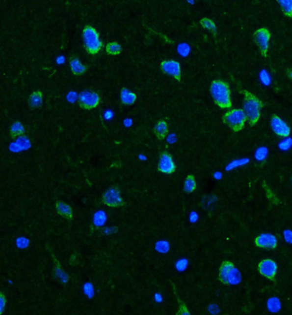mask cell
Segmentation results:
<instances>
[{
    "instance_id": "cell-1",
    "label": "cell",
    "mask_w": 292,
    "mask_h": 315,
    "mask_svg": "<svg viewBox=\"0 0 292 315\" xmlns=\"http://www.w3.org/2000/svg\"><path fill=\"white\" fill-rule=\"evenodd\" d=\"M242 93L243 94L242 110L245 114L246 119L249 122V126H254L258 123L261 119V114H262V108L264 107V103L256 95L252 94L250 91L243 90Z\"/></svg>"
},
{
    "instance_id": "cell-2",
    "label": "cell",
    "mask_w": 292,
    "mask_h": 315,
    "mask_svg": "<svg viewBox=\"0 0 292 315\" xmlns=\"http://www.w3.org/2000/svg\"><path fill=\"white\" fill-rule=\"evenodd\" d=\"M210 94L215 105L219 108H231L232 93L228 83L221 79H215L210 84Z\"/></svg>"
},
{
    "instance_id": "cell-3",
    "label": "cell",
    "mask_w": 292,
    "mask_h": 315,
    "mask_svg": "<svg viewBox=\"0 0 292 315\" xmlns=\"http://www.w3.org/2000/svg\"><path fill=\"white\" fill-rule=\"evenodd\" d=\"M82 39L83 47L87 54L95 56L100 54L103 43L101 40L100 34L95 28L91 25H86L82 30Z\"/></svg>"
},
{
    "instance_id": "cell-4",
    "label": "cell",
    "mask_w": 292,
    "mask_h": 315,
    "mask_svg": "<svg viewBox=\"0 0 292 315\" xmlns=\"http://www.w3.org/2000/svg\"><path fill=\"white\" fill-rule=\"evenodd\" d=\"M218 280L224 285L238 284L242 279L241 274L232 261L222 262L218 268Z\"/></svg>"
},
{
    "instance_id": "cell-5",
    "label": "cell",
    "mask_w": 292,
    "mask_h": 315,
    "mask_svg": "<svg viewBox=\"0 0 292 315\" xmlns=\"http://www.w3.org/2000/svg\"><path fill=\"white\" fill-rule=\"evenodd\" d=\"M222 121L232 131L239 132L245 126L247 119L242 108H233L222 116Z\"/></svg>"
},
{
    "instance_id": "cell-6",
    "label": "cell",
    "mask_w": 292,
    "mask_h": 315,
    "mask_svg": "<svg viewBox=\"0 0 292 315\" xmlns=\"http://www.w3.org/2000/svg\"><path fill=\"white\" fill-rule=\"evenodd\" d=\"M271 35V32L265 27L260 28L254 32V41L258 47L259 52L262 54V57L266 58L268 55L269 42Z\"/></svg>"
},
{
    "instance_id": "cell-7",
    "label": "cell",
    "mask_w": 292,
    "mask_h": 315,
    "mask_svg": "<svg viewBox=\"0 0 292 315\" xmlns=\"http://www.w3.org/2000/svg\"><path fill=\"white\" fill-rule=\"evenodd\" d=\"M101 203L110 208H120L125 204L120 189L115 186L105 191L101 198Z\"/></svg>"
},
{
    "instance_id": "cell-8",
    "label": "cell",
    "mask_w": 292,
    "mask_h": 315,
    "mask_svg": "<svg viewBox=\"0 0 292 315\" xmlns=\"http://www.w3.org/2000/svg\"><path fill=\"white\" fill-rule=\"evenodd\" d=\"M101 97L96 91H85L78 96V104L85 110H92L99 107Z\"/></svg>"
},
{
    "instance_id": "cell-9",
    "label": "cell",
    "mask_w": 292,
    "mask_h": 315,
    "mask_svg": "<svg viewBox=\"0 0 292 315\" xmlns=\"http://www.w3.org/2000/svg\"><path fill=\"white\" fill-rule=\"evenodd\" d=\"M257 271L263 278L274 282L278 273V265L272 258H264L259 262Z\"/></svg>"
},
{
    "instance_id": "cell-10",
    "label": "cell",
    "mask_w": 292,
    "mask_h": 315,
    "mask_svg": "<svg viewBox=\"0 0 292 315\" xmlns=\"http://www.w3.org/2000/svg\"><path fill=\"white\" fill-rule=\"evenodd\" d=\"M254 244L260 249L274 251L278 248L279 242L275 235L270 233H262L254 239Z\"/></svg>"
},
{
    "instance_id": "cell-11",
    "label": "cell",
    "mask_w": 292,
    "mask_h": 315,
    "mask_svg": "<svg viewBox=\"0 0 292 315\" xmlns=\"http://www.w3.org/2000/svg\"><path fill=\"white\" fill-rule=\"evenodd\" d=\"M158 171L164 175H172L177 170L174 160L168 151H162L159 157Z\"/></svg>"
},
{
    "instance_id": "cell-12",
    "label": "cell",
    "mask_w": 292,
    "mask_h": 315,
    "mask_svg": "<svg viewBox=\"0 0 292 315\" xmlns=\"http://www.w3.org/2000/svg\"><path fill=\"white\" fill-rule=\"evenodd\" d=\"M270 126L274 134L280 138H287L292 133V128L277 114H272L270 119Z\"/></svg>"
},
{
    "instance_id": "cell-13",
    "label": "cell",
    "mask_w": 292,
    "mask_h": 315,
    "mask_svg": "<svg viewBox=\"0 0 292 315\" xmlns=\"http://www.w3.org/2000/svg\"><path fill=\"white\" fill-rule=\"evenodd\" d=\"M160 70L163 73L174 78L178 82H181V64L175 60H165L160 63Z\"/></svg>"
},
{
    "instance_id": "cell-14",
    "label": "cell",
    "mask_w": 292,
    "mask_h": 315,
    "mask_svg": "<svg viewBox=\"0 0 292 315\" xmlns=\"http://www.w3.org/2000/svg\"><path fill=\"white\" fill-rule=\"evenodd\" d=\"M69 65L72 74L77 77L81 76L87 72V65L82 64L77 55H71L69 59Z\"/></svg>"
},
{
    "instance_id": "cell-15",
    "label": "cell",
    "mask_w": 292,
    "mask_h": 315,
    "mask_svg": "<svg viewBox=\"0 0 292 315\" xmlns=\"http://www.w3.org/2000/svg\"><path fill=\"white\" fill-rule=\"evenodd\" d=\"M55 206H56V211H57V215H59L60 217L65 218L66 220H69V221L73 219L74 213H73V210L71 208V205H68L66 203L61 201V200H57Z\"/></svg>"
},
{
    "instance_id": "cell-16",
    "label": "cell",
    "mask_w": 292,
    "mask_h": 315,
    "mask_svg": "<svg viewBox=\"0 0 292 315\" xmlns=\"http://www.w3.org/2000/svg\"><path fill=\"white\" fill-rule=\"evenodd\" d=\"M137 100V95L134 92L123 88L120 91V102L124 106H132Z\"/></svg>"
},
{
    "instance_id": "cell-17",
    "label": "cell",
    "mask_w": 292,
    "mask_h": 315,
    "mask_svg": "<svg viewBox=\"0 0 292 315\" xmlns=\"http://www.w3.org/2000/svg\"><path fill=\"white\" fill-rule=\"evenodd\" d=\"M28 106L32 109H37L41 107L43 103V93L41 91H33L31 93L28 100H27Z\"/></svg>"
},
{
    "instance_id": "cell-18",
    "label": "cell",
    "mask_w": 292,
    "mask_h": 315,
    "mask_svg": "<svg viewBox=\"0 0 292 315\" xmlns=\"http://www.w3.org/2000/svg\"><path fill=\"white\" fill-rule=\"evenodd\" d=\"M155 134L159 140H164L168 132H169V126H168L167 122L165 120L159 121L155 126Z\"/></svg>"
},
{
    "instance_id": "cell-19",
    "label": "cell",
    "mask_w": 292,
    "mask_h": 315,
    "mask_svg": "<svg viewBox=\"0 0 292 315\" xmlns=\"http://www.w3.org/2000/svg\"><path fill=\"white\" fill-rule=\"evenodd\" d=\"M25 134H26V129L20 121H15L13 124L10 126V130H9L10 138L14 139Z\"/></svg>"
},
{
    "instance_id": "cell-20",
    "label": "cell",
    "mask_w": 292,
    "mask_h": 315,
    "mask_svg": "<svg viewBox=\"0 0 292 315\" xmlns=\"http://www.w3.org/2000/svg\"><path fill=\"white\" fill-rule=\"evenodd\" d=\"M196 189H197V182L195 180V175H187V177L185 179V183H184V191L187 194H190V193H193Z\"/></svg>"
},
{
    "instance_id": "cell-21",
    "label": "cell",
    "mask_w": 292,
    "mask_h": 315,
    "mask_svg": "<svg viewBox=\"0 0 292 315\" xmlns=\"http://www.w3.org/2000/svg\"><path fill=\"white\" fill-rule=\"evenodd\" d=\"M122 51L121 45L117 41H111L106 46V53L111 56H118L121 54Z\"/></svg>"
},
{
    "instance_id": "cell-22",
    "label": "cell",
    "mask_w": 292,
    "mask_h": 315,
    "mask_svg": "<svg viewBox=\"0 0 292 315\" xmlns=\"http://www.w3.org/2000/svg\"><path fill=\"white\" fill-rule=\"evenodd\" d=\"M53 258L54 264H55V276H56V278H57L62 284L67 283L68 277L67 275H66V273L62 270V267H61L59 262H58L57 258H55L54 254H53Z\"/></svg>"
},
{
    "instance_id": "cell-23",
    "label": "cell",
    "mask_w": 292,
    "mask_h": 315,
    "mask_svg": "<svg viewBox=\"0 0 292 315\" xmlns=\"http://www.w3.org/2000/svg\"><path fill=\"white\" fill-rule=\"evenodd\" d=\"M284 15L287 17H292V0H277Z\"/></svg>"
},
{
    "instance_id": "cell-24",
    "label": "cell",
    "mask_w": 292,
    "mask_h": 315,
    "mask_svg": "<svg viewBox=\"0 0 292 315\" xmlns=\"http://www.w3.org/2000/svg\"><path fill=\"white\" fill-rule=\"evenodd\" d=\"M200 24H201V26L203 29H205V30L209 31V32H211L213 34H216L217 26H216L214 22H213V20H212L211 18L203 17L200 20Z\"/></svg>"
},
{
    "instance_id": "cell-25",
    "label": "cell",
    "mask_w": 292,
    "mask_h": 315,
    "mask_svg": "<svg viewBox=\"0 0 292 315\" xmlns=\"http://www.w3.org/2000/svg\"><path fill=\"white\" fill-rule=\"evenodd\" d=\"M105 221H106V215L104 214V212H102V211L97 212L94 216V224L96 225L97 227H100L101 225L104 224Z\"/></svg>"
},
{
    "instance_id": "cell-26",
    "label": "cell",
    "mask_w": 292,
    "mask_h": 315,
    "mask_svg": "<svg viewBox=\"0 0 292 315\" xmlns=\"http://www.w3.org/2000/svg\"><path fill=\"white\" fill-rule=\"evenodd\" d=\"M267 305H268L269 310L272 311V312H277V311H279V309H280V303H279V301L278 299H270L268 301V303H267Z\"/></svg>"
},
{
    "instance_id": "cell-27",
    "label": "cell",
    "mask_w": 292,
    "mask_h": 315,
    "mask_svg": "<svg viewBox=\"0 0 292 315\" xmlns=\"http://www.w3.org/2000/svg\"><path fill=\"white\" fill-rule=\"evenodd\" d=\"M177 315H190V312L188 311V308H187V306H186L185 302L179 301V307H178V313H177Z\"/></svg>"
},
{
    "instance_id": "cell-28",
    "label": "cell",
    "mask_w": 292,
    "mask_h": 315,
    "mask_svg": "<svg viewBox=\"0 0 292 315\" xmlns=\"http://www.w3.org/2000/svg\"><path fill=\"white\" fill-rule=\"evenodd\" d=\"M7 298L3 292L0 291V315H3L6 307Z\"/></svg>"
}]
</instances>
